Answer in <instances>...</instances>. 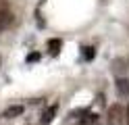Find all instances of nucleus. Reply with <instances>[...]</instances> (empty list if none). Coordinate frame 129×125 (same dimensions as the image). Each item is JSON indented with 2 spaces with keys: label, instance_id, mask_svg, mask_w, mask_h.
Returning a JSON list of instances; mask_svg holds the SVG:
<instances>
[{
  "label": "nucleus",
  "instance_id": "obj_1",
  "mask_svg": "<svg viewBox=\"0 0 129 125\" xmlns=\"http://www.w3.org/2000/svg\"><path fill=\"white\" fill-rule=\"evenodd\" d=\"M125 121V108L121 104H112L108 108V115H106V123L108 125H121Z\"/></svg>",
  "mask_w": 129,
  "mask_h": 125
},
{
  "label": "nucleus",
  "instance_id": "obj_2",
  "mask_svg": "<svg viewBox=\"0 0 129 125\" xmlns=\"http://www.w3.org/2000/svg\"><path fill=\"white\" fill-rule=\"evenodd\" d=\"M11 21H13V15L6 11V2H0V29H4Z\"/></svg>",
  "mask_w": 129,
  "mask_h": 125
},
{
  "label": "nucleus",
  "instance_id": "obj_3",
  "mask_svg": "<svg viewBox=\"0 0 129 125\" xmlns=\"http://www.w3.org/2000/svg\"><path fill=\"white\" fill-rule=\"evenodd\" d=\"M19 115H23V106H21V104L9 106V108H6V111L2 113V117H4V119H15V117H19Z\"/></svg>",
  "mask_w": 129,
  "mask_h": 125
},
{
  "label": "nucleus",
  "instance_id": "obj_4",
  "mask_svg": "<svg viewBox=\"0 0 129 125\" xmlns=\"http://www.w3.org/2000/svg\"><path fill=\"white\" fill-rule=\"evenodd\" d=\"M60 48H62V42L60 40H50L48 42V52L52 56H58L60 54Z\"/></svg>",
  "mask_w": 129,
  "mask_h": 125
},
{
  "label": "nucleus",
  "instance_id": "obj_5",
  "mask_svg": "<svg viewBox=\"0 0 129 125\" xmlns=\"http://www.w3.org/2000/svg\"><path fill=\"white\" fill-rule=\"evenodd\" d=\"M54 115H56V106H48L44 111V115H42V125H48L54 119Z\"/></svg>",
  "mask_w": 129,
  "mask_h": 125
},
{
  "label": "nucleus",
  "instance_id": "obj_6",
  "mask_svg": "<svg viewBox=\"0 0 129 125\" xmlns=\"http://www.w3.org/2000/svg\"><path fill=\"white\" fill-rule=\"evenodd\" d=\"M117 92H119V96H129V81L117 79Z\"/></svg>",
  "mask_w": 129,
  "mask_h": 125
},
{
  "label": "nucleus",
  "instance_id": "obj_7",
  "mask_svg": "<svg viewBox=\"0 0 129 125\" xmlns=\"http://www.w3.org/2000/svg\"><path fill=\"white\" fill-rule=\"evenodd\" d=\"M81 50H83L81 54H83V58H85V61H92V58L96 56V52H94V48H92V46H83Z\"/></svg>",
  "mask_w": 129,
  "mask_h": 125
},
{
  "label": "nucleus",
  "instance_id": "obj_8",
  "mask_svg": "<svg viewBox=\"0 0 129 125\" xmlns=\"http://www.w3.org/2000/svg\"><path fill=\"white\" fill-rule=\"evenodd\" d=\"M112 67H115L117 73H123V71H125V61H115V63H112Z\"/></svg>",
  "mask_w": 129,
  "mask_h": 125
},
{
  "label": "nucleus",
  "instance_id": "obj_9",
  "mask_svg": "<svg viewBox=\"0 0 129 125\" xmlns=\"http://www.w3.org/2000/svg\"><path fill=\"white\" fill-rule=\"evenodd\" d=\"M34 61H40V54H38V52H31V54L27 56V63H34Z\"/></svg>",
  "mask_w": 129,
  "mask_h": 125
},
{
  "label": "nucleus",
  "instance_id": "obj_10",
  "mask_svg": "<svg viewBox=\"0 0 129 125\" xmlns=\"http://www.w3.org/2000/svg\"><path fill=\"white\" fill-rule=\"evenodd\" d=\"M125 117H127V121H129V106H127V111H125Z\"/></svg>",
  "mask_w": 129,
  "mask_h": 125
}]
</instances>
